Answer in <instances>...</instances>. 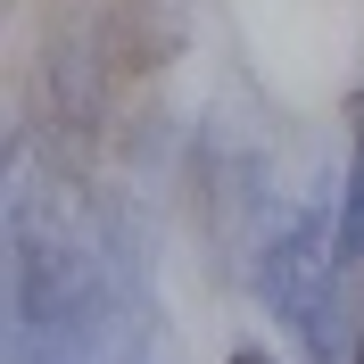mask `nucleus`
<instances>
[{
  "instance_id": "nucleus-2",
  "label": "nucleus",
  "mask_w": 364,
  "mask_h": 364,
  "mask_svg": "<svg viewBox=\"0 0 364 364\" xmlns=\"http://www.w3.org/2000/svg\"><path fill=\"white\" fill-rule=\"evenodd\" d=\"M364 224V141H356V199H348V232Z\"/></svg>"
},
{
  "instance_id": "nucleus-1",
  "label": "nucleus",
  "mask_w": 364,
  "mask_h": 364,
  "mask_svg": "<svg viewBox=\"0 0 364 364\" xmlns=\"http://www.w3.org/2000/svg\"><path fill=\"white\" fill-rule=\"evenodd\" d=\"M331 240L340 232L323 224V215H298V224L273 232V249H265V306L298 331V348L315 364H331Z\"/></svg>"
},
{
  "instance_id": "nucleus-4",
  "label": "nucleus",
  "mask_w": 364,
  "mask_h": 364,
  "mask_svg": "<svg viewBox=\"0 0 364 364\" xmlns=\"http://www.w3.org/2000/svg\"><path fill=\"white\" fill-rule=\"evenodd\" d=\"M356 364H364V298H356Z\"/></svg>"
},
{
  "instance_id": "nucleus-3",
  "label": "nucleus",
  "mask_w": 364,
  "mask_h": 364,
  "mask_svg": "<svg viewBox=\"0 0 364 364\" xmlns=\"http://www.w3.org/2000/svg\"><path fill=\"white\" fill-rule=\"evenodd\" d=\"M224 364H273V356H265V348H232Z\"/></svg>"
}]
</instances>
